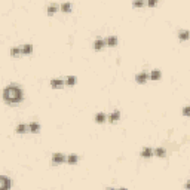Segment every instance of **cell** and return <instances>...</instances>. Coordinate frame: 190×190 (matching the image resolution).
<instances>
[{
    "instance_id": "obj_22",
    "label": "cell",
    "mask_w": 190,
    "mask_h": 190,
    "mask_svg": "<svg viewBox=\"0 0 190 190\" xmlns=\"http://www.w3.org/2000/svg\"><path fill=\"white\" fill-rule=\"evenodd\" d=\"M145 2L144 0H137V2H134V6L135 8H141V6H144Z\"/></svg>"
},
{
    "instance_id": "obj_2",
    "label": "cell",
    "mask_w": 190,
    "mask_h": 190,
    "mask_svg": "<svg viewBox=\"0 0 190 190\" xmlns=\"http://www.w3.org/2000/svg\"><path fill=\"white\" fill-rule=\"evenodd\" d=\"M12 186V181L8 175H0V190H9Z\"/></svg>"
},
{
    "instance_id": "obj_1",
    "label": "cell",
    "mask_w": 190,
    "mask_h": 190,
    "mask_svg": "<svg viewBox=\"0 0 190 190\" xmlns=\"http://www.w3.org/2000/svg\"><path fill=\"white\" fill-rule=\"evenodd\" d=\"M3 100L8 104H16V102H21L24 100V91L21 86L12 83L8 85L5 89H3Z\"/></svg>"
},
{
    "instance_id": "obj_12",
    "label": "cell",
    "mask_w": 190,
    "mask_h": 190,
    "mask_svg": "<svg viewBox=\"0 0 190 190\" xmlns=\"http://www.w3.org/2000/svg\"><path fill=\"white\" fill-rule=\"evenodd\" d=\"M66 162L70 163V165H74V163L79 162V156L77 155H67V156H66Z\"/></svg>"
},
{
    "instance_id": "obj_15",
    "label": "cell",
    "mask_w": 190,
    "mask_h": 190,
    "mask_svg": "<svg viewBox=\"0 0 190 190\" xmlns=\"http://www.w3.org/2000/svg\"><path fill=\"white\" fill-rule=\"evenodd\" d=\"M76 82H77L76 76H67V77L64 79V85H68V86H74Z\"/></svg>"
},
{
    "instance_id": "obj_14",
    "label": "cell",
    "mask_w": 190,
    "mask_h": 190,
    "mask_svg": "<svg viewBox=\"0 0 190 190\" xmlns=\"http://www.w3.org/2000/svg\"><path fill=\"white\" fill-rule=\"evenodd\" d=\"M104 40H106V45L107 46H116L117 42H119L116 36H110V37H107V39H104Z\"/></svg>"
},
{
    "instance_id": "obj_17",
    "label": "cell",
    "mask_w": 190,
    "mask_h": 190,
    "mask_svg": "<svg viewBox=\"0 0 190 190\" xmlns=\"http://www.w3.org/2000/svg\"><path fill=\"white\" fill-rule=\"evenodd\" d=\"M106 119H107V114L106 113H97L95 114V122L97 123H102V122H106Z\"/></svg>"
},
{
    "instance_id": "obj_21",
    "label": "cell",
    "mask_w": 190,
    "mask_h": 190,
    "mask_svg": "<svg viewBox=\"0 0 190 190\" xmlns=\"http://www.w3.org/2000/svg\"><path fill=\"white\" fill-rule=\"evenodd\" d=\"M59 8H61V9H63V11H71V3H61V5H59Z\"/></svg>"
},
{
    "instance_id": "obj_25",
    "label": "cell",
    "mask_w": 190,
    "mask_h": 190,
    "mask_svg": "<svg viewBox=\"0 0 190 190\" xmlns=\"http://www.w3.org/2000/svg\"><path fill=\"white\" fill-rule=\"evenodd\" d=\"M106 190H116V189H113V187H107Z\"/></svg>"
},
{
    "instance_id": "obj_20",
    "label": "cell",
    "mask_w": 190,
    "mask_h": 190,
    "mask_svg": "<svg viewBox=\"0 0 190 190\" xmlns=\"http://www.w3.org/2000/svg\"><path fill=\"white\" fill-rule=\"evenodd\" d=\"M11 55L12 56L21 55V52H20V46H13V48H11Z\"/></svg>"
},
{
    "instance_id": "obj_16",
    "label": "cell",
    "mask_w": 190,
    "mask_h": 190,
    "mask_svg": "<svg viewBox=\"0 0 190 190\" xmlns=\"http://www.w3.org/2000/svg\"><path fill=\"white\" fill-rule=\"evenodd\" d=\"M153 156V149L152 147H145V149H143L141 150V157H152Z\"/></svg>"
},
{
    "instance_id": "obj_9",
    "label": "cell",
    "mask_w": 190,
    "mask_h": 190,
    "mask_svg": "<svg viewBox=\"0 0 190 190\" xmlns=\"http://www.w3.org/2000/svg\"><path fill=\"white\" fill-rule=\"evenodd\" d=\"M153 156L165 157L167 156V150H165L163 147H156V149H153Z\"/></svg>"
},
{
    "instance_id": "obj_8",
    "label": "cell",
    "mask_w": 190,
    "mask_h": 190,
    "mask_svg": "<svg viewBox=\"0 0 190 190\" xmlns=\"http://www.w3.org/2000/svg\"><path fill=\"white\" fill-rule=\"evenodd\" d=\"M160 77H162V73H160L159 68H155V70H152V71L149 73V79H150V80H159Z\"/></svg>"
},
{
    "instance_id": "obj_4",
    "label": "cell",
    "mask_w": 190,
    "mask_h": 190,
    "mask_svg": "<svg viewBox=\"0 0 190 190\" xmlns=\"http://www.w3.org/2000/svg\"><path fill=\"white\" fill-rule=\"evenodd\" d=\"M51 86L54 88V89H59V88H63L64 86V79H58V77H54L51 79Z\"/></svg>"
},
{
    "instance_id": "obj_3",
    "label": "cell",
    "mask_w": 190,
    "mask_h": 190,
    "mask_svg": "<svg viewBox=\"0 0 190 190\" xmlns=\"http://www.w3.org/2000/svg\"><path fill=\"white\" fill-rule=\"evenodd\" d=\"M149 80V73L147 71H140L138 74H135V82L137 83H145Z\"/></svg>"
},
{
    "instance_id": "obj_7",
    "label": "cell",
    "mask_w": 190,
    "mask_h": 190,
    "mask_svg": "<svg viewBox=\"0 0 190 190\" xmlns=\"http://www.w3.org/2000/svg\"><path fill=\"white\" fill-rule=\"evenodd\" d=\"M107 119H109V122H112V123L117 122L120 119V112L119 110H113L110 114H107Z\"/></svg>"
},
{
    "instance_id": "obj_13",
    "label": "cell",
    "mask_w": 190,
    "mask_h": 190,
    "mask_svg": "<svg viewBox=\"0 0 190 190\" xmlns=\"http://www.w3.org/2000/svg\"><path fill=\"white\" fill-rule=\"evenodd\" d=\"M18 134H25V132H28V125H25V123H20V125H16V129H15Z\"/></svg>"
},
{
    "instance_id": "obj_6",
    "label": "cell",
    "mask_w": 190,
    "mask_h": 190,
    "mask_svg": "<svg viewBox=\"0 0 190 190\" xmlns=\"http://www.w3.org/2000/svg\"><path fill=\"white\" fill-rule=\"evenodd\" d=\"M66 162V155H63V153H54L52 155V163H64Z\"/></svg>"
},
{
    "instance_id": "obj_18",
    "label": "cell",
    "mask_w": 190,
    "mask_h": 190,
    "mask_svg": "<svg viewBox=\"0 0 190 190\" xmlns=\"http://www.w3.org/2000/svg\"><path fill=\"white\" fill-rule=\"evenodd\" d=\"M58 8H59V6H58L56 3H52V5H49V6L46 8V11H48V13H49V15H52V13H55V12H56V9H58Z\"/></svg>"
},
{
    "instance_id": "obj_24",
    "label": "cell",
    "mask_w": 190,
    "mask_h": 190,
    "mask_svg": "<svg viewBox=\"0 0 190 190\" xmlns=\"http://www.w3.org/2000/svg\"><path fill=\"white\" fill-rule=\"evenodd\" d=\"M183 114H184V116H189V106H184V109H183Z\"/></svg>"
},
{
    "instance_id": "obj_10",
    "label": "cell",
    "mask_w": 190,
    "mask_h": 190,
    "mask_svg": "<svg viewBox=\"0 0 190 190\" xmlns=\"http://www.w3.org/2000/svg\"><path fill=\"white\" fill-rule=\"evenodd\" d=\"M40 131V125L37 122H31L28 123V132H33V134H37Z\"/></svg>"
},
{
    "instance_id": "obj_19",
    "label": "cell",
    "mask_w": 190,
    "mask_h": 190,
    "mask_svg": "<svg viewBox=\"0 0 190 190\" xmlns=\"http://www.w3.org/2000/svg\"><path fill=\"white\" fill-rule=\"evenodd\" d=\"M178 39H181V40H187V39H189V30H180Z\"/></svg>"
},
{
    "instance_id": "obj_23",
    "label": "cell",
    "mask_w": 190,
    "mask_h": 190,
    "mask_svg": "<svg viewBox=\"0 0 190 190\" xmlns=\"http://www.w3.org/2000/svg\"><path fill=\"white\" fill-rule=\"evenodd\" d=\"M147 5H149V6H156L157 0H149V2H147Z\"/></svg>"
},
{
    "instance_id": "obj_26",
    "label": "cell",
    "mask_w": 190,
    "mask_h": 190,
    "mask_svg": "<svg viewBox=\"0 0 190 190\" xmlns=\"http://www.w3.org/2000/svg\"><path fill=\"white\" fill-rule=\"evenodd\" d=\"M116 190H128V189H125V187H120V189H116Z\"/></svg>"
},
{
    "instance_id": "obj_5",
    "label": "cell",
    "mask_w": 190,
    "mask_h": 190,
    "mask_svg": "<svg viewBox=\"0 0 190 190\" xmlns=\"http://www.w3.org/2000/svg\"><path fill=\"white\" fill-rule=\"evenodd\" d=\"M20 52L21 55H28L33 52V45L31 43H25V45H21L20 46Z\"/></svg>"
},
{
    "instance_id": "obj_11",
    "label": "cell",
    "mask_w": 190,
    "mask_h": 190,
    "mask_svg": "<svg viewBox=\"0 0 190 190\" xmlns=\"http://www.w3.org/2000/svg\"><path fill=\"white\" fill-rule=\"evenodd\" d=\"M94 49H95V51H100V49H102V48H104V46H106V40H104V39H97V40H95V42H94Z\"/></svg>"
}]
</instances>
